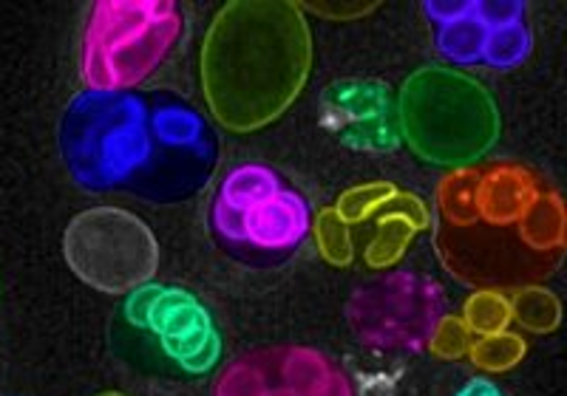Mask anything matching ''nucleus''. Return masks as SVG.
Masks as SVG:
<instances>
[{"instance_id": "obj_1", "label": "nucleus", "mask_w": 567, "mask_h": 396, "mask_svg": "<svg viewBox=\"0 0 567 396\" xmlns=\"http://www.w3.org/2000/svg\"><path fill=\"white\" fill-rule=\"evenodd\" d=\"M219 134L174 91L83 88L60 119V156L74 185L97 196L176 205L219 165Z\"/></svg>"}, {"instance_id": "obj_2", "label": "nucleus", "mask_w": 567, "mask_h": 396, "mask_svg": "<svg viewBox=\"0 0 567 396\" xmlns=\"http://www.w3.org/2000/svg\"><path fill=\"white\" fill-rule=\"evenodd\" d=\"M307 27L284 3H236L213 27L205 85L233 128H256L287 108L307 77Z\"/></svg>"}, {"instance_id": "obj_3", "label": "nucleus", "mask_w": 567, "mask_h": 396, "mask_svg": "<svg viewBox=\"0 0 567 396\" xmlns=\"http://www.w3.org/2000/svg\"><path fill=\"white\" fill-rule=\"evenodd\" d=\"M213 238L245 263H281L312 232V205L267 161H241L225 173L207 207Z\"/></svg>"}, {"instance_id": "obj_4", "label": "nucleus", "mask_w": 567, "mask_h": 396, "mask_svg": "<svg viewBox=\"0 0 567 396\" xmlns=\"http://www.w3.org/2000/svg\"><path fill=\"white\" fill-rule=\"evenodd\" d=\"M185 34L174 0H100L85 23L80 71L91 91H134L162 69Z\"/></svg>"}, {"instance_id": "obj_5", "label": "nucleus", "mask_w": 567, "mask_h": 396, "mask_svg": "<svg viewBox=\"0 0 567 396\" xmlns=\"http://www.w3.org/2000/svg\"><path fill=\"white\" fill-rule=\"evenodd\" d=\"M437 52L460 69L508 71L534 52L528 9L516 0H425Z\"/></svg>"}, {"instance_id": "obj_6", "label": "nucleus", "mask_w": 567, "mask_h": 396, "mask_svg": "<svg viewBox=\"0 0 567 396\" xmlns=\"http://www.w3.org/2000/svg\"><path fill=\"white\" fill-rule=\"evenodd\" d=\"M403 125L429 159L465 161L494 136V111L483 91L449 71H423L403 100Z\"/></svg>"}, {"instance_id": "obj_7", "label": "nucleus", "mask_w": 567, "mask_h": 396, "mask_svg": "<svg viewBox=\"0 0 567 396\" xmlns=\"http://www.w3.org/2000/svg\"><path fill=\"white\" fill-rule=\"evenodd\" d=\"M65 258L83 281L105 292L136 289L154 275L156 241L140 218L100 207L78 216L65 230Z\"/></svg>"}, {"instance_id": "obj_8", "label": "nucleus", "mask_w": 567, "mask_h": 396, "mask_svg": "<svg viewBox=\"0 0 567 396\" xmlns=\"http://www.w3.org/2000/svg\"><path fill=\"white\" fill-rule=\"evenodd\" d=\"M354 332L381 348H420L443 317V292L412 272L367 283L349 303Z\"/></svg>"}, {"instance_id": "obj_9", "label": "nucleus", "mask_w": 567, "mask_h": 396, "mask_svg": "<svg viewBox=\"0 0 567 396\" xmlns=\"http://www.w3.org/2000/svg\"><path fill=\"white\" fill-rule=\"evenodd\" d=\"M128 314L142 326L154 329L165 348L190 371L207 368L216 359L219 340L207 312L190 294L176 289H140L128 301Z\"/></svg>"}, {"instance_id": "obj_10", "label": "nucleus", "mask_w": 567, "mask_h": 396, "mask_svg": "<svg viewBox=\"0 0 567 396\" xmlns=\"http://www.w3.org/2000/svg\"><path fill=\"white\" fill-rule=\"evenodd\" d=\"M457 396H505V394L496 388V385L485 383V379H474V383L465 385Z\"/></svg>"}]
</instances>
